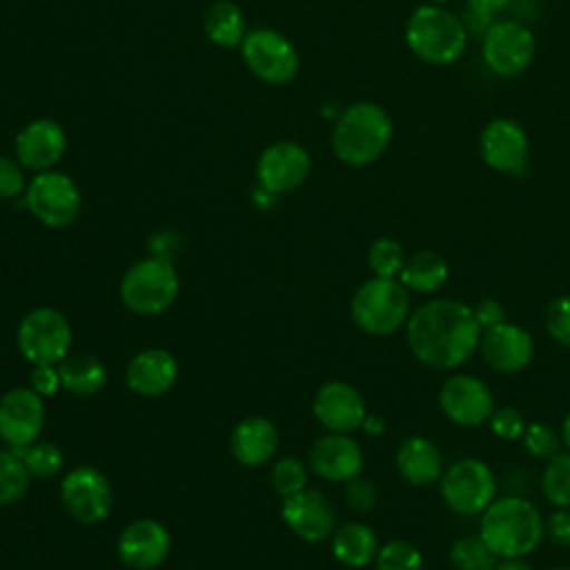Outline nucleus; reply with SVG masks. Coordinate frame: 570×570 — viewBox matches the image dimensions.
<instances>
[{"instance_id":"1","label":"nucleus","mask_w":570,"mask_h":570,"mask_svg":"<svg viewBox=\"0 0 570 570\" xmlns=\"http://www.w3.org/2000/svg\"><path fill=\"white\" fill-rule=\"evenodd\" d=\"M474 309L454 298H432L419 305L405 323V341L414 358L432 370L463 365L481 341Z\"/></svg>"},{"instance_id":"2","label":"nucleus","mask_w":570,"mask_h":570,"mask_svg":"<svg viewBox=\"0 0 570 570\" xmlns=\"http://www.w3.org/2000/svg\"><path fill=\"white\" fill-rule=\"evenodd\" d=\"M479 537L497 559L525 557L539 548L546 537V525L539 510L528 499L505 494L481 512Z\"/></svg>"},{"instance_id":"3","label":"nucleus","mask_w":570,"mask_h":570,"mask_svg":"<svg viewBox=\"0 0 570 570\" xmlns=\"http://www.w3.org/2000/svg\"><path fill=\"white\" fill-rule=\"evenodd\" d=\"M392 140V120L376 102H354L338 116L332 131V151L345 165L374 163Z\"/></svg>"},{"instance_id":"4","label":"nucleus","mask_w":570,"mask_h":570,"mask_svg":"<svg viewBox=\"0 0 570 570\" xmlns=\"http://www.w3.org/2000/svg\"><path fill=\"white\" fill-rule=\"evenodd\" d=\"M405 42L416 58L430 65H450L461 58L468 29L461 18L441 4H423L407 20Z\"/></svg>"},{"instance_id":"5","label":"nucleus","mask_w":570,"mask_h":570,"mask_svg":"<svg viewBox=\"0 0 570 570\" xmlns=\"http://www.w3.org/2000/svg\"><path fill=\"white\" fill-rule=\"evenodd\" d=\"M410 289L399 278L372 276L354 292L350 316L370 336H387L410 318Z\"/></svg>"},{"instance_id":"6","label":"nucleus","mask_w":570,"mask_h":570,"mask_svg":"<svg viewBox=\"0 0 570 570\" xmlns=\"http://www.w3.org/2000/svg\"><path fill=\"white\" fill-rule=\"evenodd\" d=\"M180 281L171 261L147 256L134 263L120 278V301L138 316L165 312L178 296Z\"/></svg>"},{"instance_id":"7","label":"nucleus","mask_w":570,"mask_h":570,"mask_svg":"<svg viewBox=\"0 0 570 570\" xmlns=\"http://www.w3.org/2000/svg\"><path fill=\"white\" fill-rule=\"evenodd\" d=\"M71 325L56 307H36L18 325V350L31 365H58L71 347Z\"/></svg>"},{"instance_id":"8","label":"nucleus","mask_w":570,"mask_h":570,"mask_svg":"<svg viewBox=\"0 0 570 570\" xmlns=\"http://www.w3.org/2000/svg\"><path fill=\"white\" fill-rule=\"evenodd\" d=\"M441 497L445 505L461 514H481L497 499V476L481 459H459L441 474Z\"/></svg>"},{"instance_id":"9","label":"nucleus","mask_w":570,"mask_h":570,"mask_svg":"<svg viewBox=\"0 0 570 570\" xmlns=\"http://www.w3.org/2000/svg\"><path fill=\"white\" fill-rule=\"evenodd\" d=\"M27 209L47 227H67L80 214V189L62 171H38L24 189Z\"/></svg>"},{"instance_id":"10","label":"nucleus","mask_w":570,"mask_h":570,"mask_svg":"<svg viewBox=\"0 0 570 570\" xmlns=\"http://www.w3.org/2000/svg\"><path fill=\"white\" fill-rule=\"evenodd\" d=\"M60 501L71 519L82 525H94L109 517L114 490L98 468L78 465L65 474L60 483Z\"/></svg>"},{"instance_id":"11","label":"nucleus","mask_w":570,"mask_h":570,"mask_svg":"<svg viewBox=\"0 0 570 570\" xmlns=\"http://www.w3.org/2000/svg\"><path fill=\"white\" fill-rule=\"evenodd\" d=\"M240 53L249 71L269 85H285L298 71L296 47L276 29L249 31L240 42Z\"/></svg>"},{"instance_id":"12","label":"nucleus","mask_w":570,"mask_h":570,"mask_svg":"<svg viewBox=\"0 0 570 570\" xmlns=\"http://www.w3.org/2000/svg\"><path fill=\"white\" fill-rule=\"evenodd\" d=\"M483 60L503 78L523 73L534 58V36L519 20H499L483 33Z\"/></svg>"},{"instance_id":"13","label":"nucleus","mask_w":570,"mask_h":570,"mask_svg":"<svg viewBox=\"0 0 570 570\" xmlns=\"http://www.w3.org/2000/svg\"><path fill=\"white\" fill-rule=\"evenodd\" d=\"M443 416L459 428H479L488 423L494 410V396L488 383L474 374H452L439 390Z\"/></svg>"},{"instance_id":"14","label":"nucleus","mask_w":570,"mask_h":570,"mask_svg":"<svg viewBox=\"0 0 570 570\" xmlns=\"http://www.w3.org/2000/svg\"><path fill=\"white\" fill-rule=\"evenodd\" d=\"M312 169V160L305 147L298 142H274L263 149L256 163V178L269 194H287L301 187Z\"/></svg>"},{"instance_id":"15","label":"nucleus","mask_w":570,"mask_h":570,"mask_svg":"<svg viewBox=\"0 0 570 570\" xmlns=\"http://www.w3.org/2000/svg\"><path fill=\"white\" fill-rule=\"evenodd\" d=\"M45 428V401L31 387H13L0 396V439L9 448L33 443Z\"/></svg>"},{"instance_id":"16","label":"nucleus","mask_w":570,"mask_h":570,"mask_svg":"<svg viewBox=\"0 0 570 570\" xmlns=\"http://www.w3.org/2000/svg\"><path fill=\"white\" fill-rule=\"evenodd\" d=\"M281 517L285 525L307 543H321L336 530V512L321 490H301L283 499Z\"/></svg>"},{"instance_id":"17","label":"nucleus","mask_w":570,"mask_h":570,"mask_svg":"<svg viewBox=\"0 0 570 570\" xmlns=\"http://www.w3.org/2000/svg\"><path fill=\"white\" fill-rule=\"evenodd\" d=\"M479 350L485 365L501 374H517L525 370L534 356L530 332L508 321L483 330Z\"/></svg>"},{"instance_id":"18","label":"nucleus","mask_w":570,"mask_h":570,"mask_svg":"<svg viewBox=\"0 0 570 570\" xmlns=\"http://www.w3.org/2000/svg\"><path fill=\"white\" fill-rule=\"evenodd\" d=\"M171 550L167 528L156 519H136L118 537V559L131 570L158 568Z\"/></svg>"},{"instance_id":"19","label":"nucleus","mask_w":570,"mask_h":570,"mask_svg":"<svg viewBox=\"0 0 570 570\" xmlns=\"http://www.w3.org/2000/svg\"><path fill=\"white\" fill-rule=\"evenodd\" d=\"M312 412L327 432L343 434L358 430L367 414L361 392L345 381L323 383L312 401Z\"/></svg>"},{"instance_id":"20","label":"nucleus","mask_w":570,"mask_h":570,"mask_svg":"<svg viewBox=\"0 0 570 570\" xmlns=\"http://www.w3.org/2000/svg\"><path fill=\"white\" fill-rule=\"evenodd\" d=\"M479 151L488 167L517 174L528 158V136L523 127L510 118L490 120L479 136Z\"/></svg>"},{"instance_id":"21","label":"nucleus","mask_w":570,"mask_h":570,"mask_svg":"<svg viewBox=\"0 0 570 570\" xmlns=\"http://www.w3.org/2000/svg\"><path fill=\"white\" fill-rule=\"evenodd\" d=\"M309 468L316 476L345 483L361 474L363 470V452L361 445L343 432H327L316 439L309 448Z\"/></svg>"},{"instance_id":"22","label":"nucleus","mask_w":570,"mask_h":570,"mask_svg":"<svg viewBox=\"0 0 570 570\" xmlns=\"http://www.w3.org/2000/svg\"><path fill=\"white\" fill-rule=\"evenodd\" d=\"M67 149V134L60 122L51 118H36L27 122L16 136V158L31 171L51 169Z\"/></svg>"},{"instance_id":"23","label":"nucleus","mask_w":570,"mask_h":570,"mask_svg":"<svg viewBox=\"0 0 570 570\" xmlns=\"http://www.w3.org/2000/svg\"><path fill=\"white\" fill-rule=\"evenodd\" d=\"M178 379L176 356L163 347L140 350L125 370V383L140 396H163Z\"/></svg>"},{"instance_id":"24","label":"nucleus","mask_w":570,"mask_h":570,"mask_svg":"<svg viewBox=\"0 0 570 570\" xmlns=\"http://www.w3.org/2000/svg\"><path fill=\"white\" fill-rule=\"evenodd\" d=\"M229 448L238 463L249 468L263 465L278 448V430L265 416H247L232 430Z\"/></svg>"},{"instance_id":"25","label":"nucleus","mask_w":570,"mask_h":570,"mask_svg":"<svg viewBox=\"0 0 570 570\" xmlns=\"http://www.w3.org/2000/svg\"><path fill=\"white\" fill-rule=\"evenodd\" d=\"M396 472L410 485H428L441 479L443 474V454L434 441L414 434L407 436L394 456Z\"/></svg>"},{"instance_id":"26","label":"nucleus","mask_w":570,"mask_h":570,"mask_svg":"<svg viewBox=\"0 0 570 570\" xmlns=\"http://www.w3.org/2000/svg\"><path fill=\"white\" fill-rule=\"evenodd\" d=\"M379 548L376 532L361 521L345 523L332 534V554L347 568H365L374 563Z\"/></svg>"},{"instance_id":"27","label":"nucleus","mask_w":570,"mask_h":570,"mask_svg":"<svg viewBox=\"0 0 570 570\" xmlns=\"http://www.w3.org/2000/svg\"><path fill=\"white\" fill-rule=\"evenodd\" d=\"M58 372H60V385L76 396L98 394L109 381V372L105 363L91 354H71V356L67 354L58 363Z\"/></svg>"},{"instance_id":"28","label":"nucleus","mask_w":570,"mask_h":570,"mask_svg":"<svg viewBox=\"0 0 570 570\" xmlns=\"http://www.w3.org/2000/svg\"><path fill=\"white\" fill-rule=\"evenodd\" d=\"M450 267L445 258L436 252L421 249L405 258L403 269L399 274V281L410 289V292H421V294H432L441 289L448 281Z\"/></svg>"},{"instance_id":"29","label":"nucleus","mask_w":570,"mask_h":570,"mask_svg":"<svg viewBox=\"0 0 570 570\" xmlns=\"http://www.w3.org/2000/svg\"><path fill=\"white\" fill-rule=\"evenodd\" d=\"M203 29L205 36L218 45V47H238L247 31H245V16L238 4L232 0H216L207 7L205 18H203Z\"/></svg>"},{"instance_id":"30","label":"nucleus","mask_w":570,"mask_h":570,"mask_svg":"<svg viewBox=\"0 0 570 570\" xmlns=\"http://www.w3.org/2000/svg\"><path fill=\"white\" fill-rule=\"evenodd\" d=\"M31 483V474L13 448H0V505L20 501Z\"/></svg>"},{"instance_id":"31","label":"nucleus","mask_w":570,"mask_h":570,"mask_svg":"<svg viewBox=\"0 0 570 570\" xmlns=\"http://www.w3.org/2000/svg\"><path fill=\"white\" fill-rule=\"evenodd\" d=\"M541 492L554 508H570V450L557 452L541 472Z\"/></svg>"},{"instance_id":"32","label":"nucleus","mask_w":570,"mask_h":570,"mask_svg":"<svg viewBox=\"0 0 570 570\" xmlns=\"http://www.w3.org/2000/svg\"><path fill=\"white\" fill-rule=\"evenodd\" d=\"M13 450L20 454V459L27 465L31 479L33 476L36 479H51L65 465L62 450L56 443H51V441H38L36 439L33 443L22 445V448H13Z\"/></svg>"},{"instance_id":"33","label":"nucleus","mask_w":570,"mask_h":570,"mask_svg":"<svg viewBox=\"0 0 570 570\" xmlns=\"http://www.w3.org/2000/svg\"><path fill=\"white\" fill-rule=\"evenodd\" d=\"M454 570H494L497 554L481 541V537H461L448 550Z\"/></svg>"},{"instance_id":"34","label":"nucleus","mask_w":570,"mask_h":570,"mask_svg":"<svg viewBox=\"0 0 570 570\" xmlns=\"http://www.w3.org/2000/svg\"><path fill=\"white\" fill-rule=\"evenodd\" d=\"M405 252L394 238H376L367 249V267L379 278H396L403 269Z\"/></svg>"},{"instance_id":"35","label":"nucleus","mask_w":570,"mask_h":570,"mask_svg":"<svg viewBox=\"0 0 570 570\" xmlns=\"http://www.w3.org/2000/svg\"><path fill=\"white\" fill-rule=\"evenodd\" d=\"M376 570H425L421 550L403 539L387 541L379 548L374 559Z\"/></svg>"},{"instance_id":"36","label":"nucleus","mask_w":570,"mask_h":570,"mask_svg":"<svg viewBox=\"0 0 570 570\" xmlns=\"http://www.w3.org/2000/svg\"><path fill=\"white\" fill-rule=\"evenodd\" d=\"M523 448L530 456L534 459H541V461H548L552 459L557 452H559V445H561V436L557 434V430L543 421H534V423H528L525 430H523Z\"/></svg>"},{"instance_id":"37","label":"nucleus","mask_w":570,"mask_h":570,"mask_svg":"<svg viewBox=\"0 0 570 570\" xmlns=\"http://www.w3.org/2000/svg\"><path fill=\"white\" fill-rule=\"evenodd\" d=\"M272 485L283 499L296 494L307 488V468L294 456H283L272 468Z\"/></svg>"},{"instance_id":"38","label":"nucleus","mask_w":570,"mask_h":570,"mask_svg":"<svg viewBox=\"0 0 570 570\" xmlns=\"http://www.w3.org/2000/svg\"><path fill=\"white\" fill-rule=\"evenodd\" d=\"M510 2L512 0H465V29L474 31L476 36H483L497 22L494 16L501 13Z\"/></svg>"},{"instance_id":"39","label":"nucleus","mask_w":570,"mask_h":570,"mask_svg":"<svg viewBox=\"0 0 570 570\" xmlns=\"http://www.w3.org/2000/svg\"><path fill=\"white\" fill-rule=\"evenodd\" d=\"M490 430L494 436H499L501 441H517L523 436V430H525V419L523 414L512 407V405H501V407H494L490 419Z\"/></svg>"},{"instance_id":"40","label":"nucleus","mask_w":570,"mask_h":570,"mask_svg":"<svg viewBox=\"0 0 570 570\" xmlns=\"http://www.w3.org/2000/svg\"><path fill=\"white\" fill-rule=\"evenodd\" d=\"M546 330L559 343L570 347V296H557L546 307Z\"/></svg>"},{"instance_id":"41","label":"nucleus","mask_w":570,"mask_h":570,"mask_svg":"<svg viewBox=\"0 0 570 570\" xmlns=\"http://www.w3.org/2000/svg\"><path fill=\"white\" fill-rule=\"evenodd\" d=\"M376 501H379V492L372 481L361 479V474L345 481V503L354 512H370L376 505Z\"/></svg>"},{"instance_id":"42","label":"nucleus","mask_w":570,"mask_h":570,"mask_svg":"<svg viewBox=\"0 0 570 570\" xmlns=\"http://www.w3.org/2000/svg\"><path fill=\"white\" fill-rule=\"evenodd\" d=\"M24 189L27 180L22 165L7 156H0V198H16L24 194Z\"/></svg>"},{"instance_id":"43","label":"nucleus","mask_w":570,"mask_h":570,"mask_svg":"<svg viewBox=\"0 0 570 570\" xmlns=\"http://www.w3.org/2000/svg\"><path fill=\"white\" fill-rule=\"evenodd\" d=\"M29 387L42 399L53 396L58 392V387H62L58 365H33V370L29 374Z\"/></svg>"},{"instance_id":"44","label":"nucleus","mask_w":570,"mask_h":570,"mask_svg":"<svg viewBox=\"0 0 570 570\" xmlns=\"http://www.w3.org/2000/svg\"><path fill=\"white\" fill-rule=\"evenodd\" d=\"M546 534L559 548H570V508H557L546 521Z\"/></svg>"},{"instance_id":"45","label":"nucleus","mask_w":570,"mask_h":570,"mask_svg":"<svg viewBox=\"0 0 570 570\" xmlns=\"http://www.w3.org/2000/svg\"><path fill=\"white\" fill-rule=\"evenodd\" d=\"M474 316L481 325V330H488V327H494L499 323L505 321V312H503V305L494 298H481L474 307Z\"/></svg>"},{"instance_id":"46","label":"nucleus","mask_w":570,"mask_h":570,"mask_svg":"<svg viewBox=\"0 0 570 570\" xmlns=\"http://www.w3.org/2000/svg\"><path fill=\"white\" fill-rule=\"evenodd\" d=\"M147 247H149L151 256L171 261L176 256V252L180 249V236L176 232H158L149 238Z\"/></svg>"},{"instance_id":"47","label":"nucleus","mask_w":570,"mask_h":570,"mask_svg":"<svg viewBox=\"0 0 570 570\" xmlns=\"http://www.w3.org/2000/svg\"><path fill=\"white\" fill-rule=\"evenodd\" d=\"M361 428H363L370 436H381V434L385 432V421H383V416H379V414H365Z\"/></svg>"},{"instance_id":"48","label":"nucleus","mask_w":570,"mask_h":570,"mask_svg":"<svg viewBox=\"0 0 570 570\" xmlns=\"http://www.w3.org/2000/svg\"><path fill=\"white\" fill-rule=\"evenodd\" d=\"M494 570H534L523 557H508V559H499Z\"/></svg>"},{"instance_id":"49","label":"nucleus","mask_w":570,"mask_h":570,"mask_svg":"<svg viewBox=\"0 0 570 570\" xmlns=\"http://www.w3.org/2000/svg\"><path fill=\"white\" fill-rule=\"evenodd\" d=\"M561 443L570 450V412L566 414V419H563V423H561Z\"/></svg>"},{"instance_id":"50","label":"nucleus","mask_w":570,"mask_h":570,"mask_svg":"<svg viewBox=\"0 0 570 570\" xmlns=\"http://www.w3.org/2000/svg\"><path fill=\"white\" fill-rule=\"evenodd\" d=\"M548 570H570L568 566H554V568H548Z\"/></svg>"},{"instance_id":"51","label":"nucleus","mask_w":570,"mask_h":570,"mask_svg":"<svg viewBox=\"0 0 570 570\" xmlns=\"http://www.w3.org/2000/svg\"><path fill=\"white\" fill-rule=\"evenodd\" d=\"M434 4H445V2H450V0H432Z\"/></svg>"}]
</instances>
